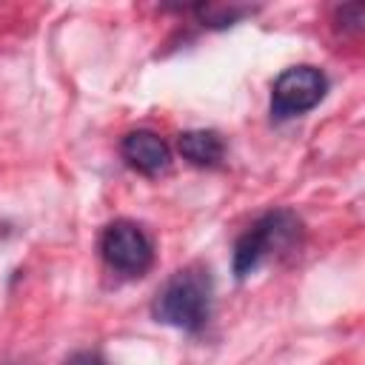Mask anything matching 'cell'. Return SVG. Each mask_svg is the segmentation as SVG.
Masks as SVG:
<instances>
[{"label": "cell", "instance_id": "cell-7", "mask_svg": "<svg viewBox=\"0 0 365 365\" xmlns=\"http://www.w3.org/2000/svg\"><path fill=\"white\" fill-rule=\"evenodd\" d=\"M197 17L202 20V26H211V29H225V26H234L237 17L248 14V9H240V6H197L194 9Z\"/></svg>", "mask_w": 365, "mask_h": 365}, {"label": "cell", "instance_id": "cell-6", "mask_svg": "<svg viewBox=\"0 0 365 365\" xmlns=\"http://www.w3.org/2000/svg\"><path fill=\"white\" fill-rule=\"evenodd\" d=\"M177 148L191 165H200V168H214L225 157V145H222L220 134L217 131H205V128L182 131L180 140H177Z\"/></svg>", "mask_w": 365, "mask_h": 365}, {"label": "cell", "instance_id": "cell-4", "mask_svg": "<svg viewBox=\"0 0 365 365\" xmlns=\"http://www.w3.org/2000/svg\"><path fill=\"white\" fill-rule=\"evenodd\" d=\"M328 91V80L319 68L314 66H294L285 68L271 91V114L277 120H288V117H299L305 111H311Z\"/></svg>", "mask_w": 365, "mask_h": 365}, {"label": "cell", "instance_id": "cell-9", "mask_svg": "<svg viewBox=\"0 0 365 365\" xmlns=\"http://www.w3.org/2000/svg\"><path fill=\"white\" fill-rule=\"evenodd\" d=\"M66 365H108L97 351H77L66 359Z\"/></svg>", "mask_w": 365, "mask_h": 365}, {"label": "cell", "instance_id": "cell-5", "mask_svg": "<svg viewBox=\"0 0 365 365\" xmlns=\"http://www.w3.org/2000/svg\"><path fill=\"white\" fill-rule=\"evenodd\" d=\"M123 157L128 160L131 168L157 177L163 171H168L171 165V151L165 145L163 137H157L154 131H131L123 137Z\"/></svg>", "mask_w": 365, "mask_h": 365}, {"label": "cell", "instance_id": "cell-2", "mask_svg": "<svg viewBox=\"0 0 365 365\" xmlns=\"http://www.w3.org/2000/svg\"><path fill=\"white\" fill-rule=\"evenodd\" d=\"M299 234V220L279 208V211H268L265 217H259L234 245V274L237 279H245L248 274H254L259 268V262L279 248H288Z\"/></svg>", "mask_w": 365, "mask_h": 365}, {"label": "cell", "instance_id": "cell-3", "mask_svg": "<svg viewBox=\"0 0 365 365\" xmlns=\"http://www.w3.org/2000/svg\"><path fill=\"white\" fill-rule=\"evenodd\" d=\"M103 259L123 277H143L154 262V245L148 234L131 220H114L100 240Z\"/></svg>", "mask_w": 365, "mask_h": 365}, {"label": "cell", "instance_id": "cell-8", "mask_svg": "<svg viewBox=\"0 0 365 365\" xmlns=\"http://www.w3.org/2000/svg\"><path fill=\"white\" fill-rule=\"evenodd\" d=\"M362 17H365V11H362L359 3L342 6V9L336 11V20H339V29H342V31H359V29H362Z\"/></svg>", "mask_w": 365, "mask_h": 365}, {"label": "cell", "instance_id": "cell-1", "mask_svg": "<svg viewBox=\"0 0 365 365\" xmlns=\"http://www.w3.org/2000/svg\"><path fill=\"white\" fill-rule=\"evenodd\" d=\"M211 274L202 265L177 271L157 294L151 311L154 319L180 331H200L211 317Z\"/></svg>", "mask_w": 365, "mask_h": 365}]
</instances>
